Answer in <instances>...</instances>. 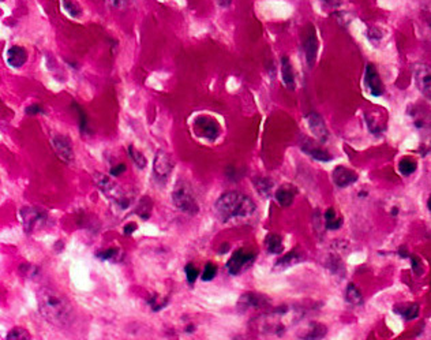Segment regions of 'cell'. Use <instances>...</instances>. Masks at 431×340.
Here are the masks:
<instances>
[{"mask_svg":"<svg viewBox=\"0 0 431 340\" xmlns=\"http://www.w3.org/2000/svg\"><path fill=\"white\" fill-rule=\"evenodd\" d=\"M37 305L39 312L55 327H67L73 321V306L71 302L59 291L51 287H42L37 291Z\"/></svg>","mask_w":431,"mask_h":340,"instance_id":"obj_1","label":"cell"},{"mask_svg":"<svg viewBox=\"0 0 431 340\" xmlns=\"http://www.w3.org/2000/svg\"><path fill=\"white\" fill-rule=\"evenodd\" d=\"M255 208L251 198L239 191H226L216 201V211L224 221L248 217L255 212Z\"/></svg>","mask_w":431,"mask_h":340,"instance_id":"obj_2","label":"cell"},{"mask_svg":"<svg viewBox=\"0 0 431 340\" xmlns=\"http://www.w3.org/2000/svg\"><path fill=\"white\" fill-rule=\"evenodd\" d=\"M94 179H96V183H97V187L100 189V191L104 194L115 207H118L119 209H123V211L128 209L130 204H131V200H130V197L126 194V191L116 182H113L108 176L99 175V173L96 175Z\"/></svg>","mask_w":431,"mask_h":340,"instance_id":"obj_3","label":"cell"},{"mask_svg":"<svg viewBox=\"0 0 431 340\" xmlns=\"http://www.w3.org/2000/svg\"><path fill=\"white\" fill-rule=\"evenodd\" d=\"M172 201L175 207L179 209L180 212L187 214H197L199 211V205L191 190L188 189L187 185L178 183L172 193Z\"/></svg>","mask_w":431,"mask_h":340,"instance_id":"obj_4","label":"cell"},{"mask_svg":"<svg viewBox=\"0 0 431 340\" xmlns=\"http://www.w3.org/2000/svg\"><path fill=\"white\" fill-rule=\"evenodd\" d=\"M192 130L199 138H204V140L210 141V142L217 140L221 134V127H220L219 122L212 116H206V115H201L194 119Z\"/></svg>","mask_w":431,"mask_h":340,"instance_id":"obj_5","label":"cell"},{"mask_svg":"<svg viewBox=\"0 0 431 340\" xmlns=\"http://www.w3.org/2000/svg\"><path fill=\"white\" fill-rule=\"evenodd\" d=\"M20 217L22 226L26 233H32L34 230L42 227L47 223V213L36 207H23L20 211Z\"/></svg>","mask_w":431,"mask_h":340,"instance_id":"obj_6","label":"cell"},{"mask_svg":"<svg viewBox=\"0 0 431 340\" xmlns=\"http://www.w3.org/2000/svg\"><path fill=\"white\" fill-rule=\"evenodd\" d=\"M254 260H255V254L246 252L245 249H238L236 252H233L231 258L226 262L228 272L231 275H239L243 269L251 265Z\"/></svg>","mask_w":431,"mask_h":340,"instance_id":"obj_7","label":"cell"},{"mask_svg":"<svg viewBox=\"0 0 431 340\" xmlns=\"http://www.w3.org/2000/svg\"><path fill=\"white\" fill-rule=\"evenodd\" d=\"M173 170V161L171 159V156L163 150H160L159 153L156 154L154 157V163H153V172H154V176L156 179L164 183L169 175L172 172Z\"/></svg>","mask_w":431,"mask_h":340,"instance_id":"obj_8","label":"cell"},{"mask_svg":"<svg viewBox=\"0 0 431 340\" xmlns=\"http://www.w3.org/2000/svg\"><path fill=\"white\" fill-rule=\"evenodd\" d=\"M413 78L418 85L419 90L422 92L423 96L431 100V68L426 64L418 63L412 68Z\"/></svg>","mask_w":431,"mask_h":340,"instance_id":"obj_9","label":"cell"},{"mask_svg":"<svg viewBox=\"0 0 431 340\" xmlns=\"http://www.w3.org/2000/svg\"><path fill=\"white\" fill-rule=\"evenodd\" d=\"M52 148L60 160H63L67 164L73 163L74 149L71 145V140H68L64 135H55L52 138Z\"/></svg>","mask_w":431,"mask_h":340,"instance_id":"obj_10","label":"cell"},{"mask_svg":"<svg viewBox=\"0 0 431 340\" xmlns=\"http://www.w3.org/2000/svg\"><path fill=\"white\" fill-rule=\"evenodd\" d=\"M306 120H307V126L310 128V131L314 134V137L321 142H326L329 138V131H328L325 122L318 113L310 112L308 115H306Z\"/></svg>","mask_w":431,"mask_h":340,"instance_id":"obj_11","label":"cell"},{"mask_svg":"<svg viewBox=\"0 0 431 340\" xmlns=\"http://www.w3.org/2000/svg\"><path fill=\"white\" fill-rule=\"evenodd\" d=\"M365 81L366 85H367V89L369 92L374 96V97H379L382 96L385 92L384 84L379 78V74L377 71V68L372 66V64H367L366 67V74H365Z\"/></svg>","mask_w":431,"mask_h":340,"instance_id":"obj_12","label":"cell"},{"mask_svg":"<svg viewBox=\"0 0 431 340\" xmlns=\"http://www.w3.org/2000/svg\"><path fill=\"white\" fill-rule=\"evenodd\" d=\"M303 49H305L307 64L311 67L315 59H317V52H318V39H317V34H315V29L312 26H308V32H307L305 37Z\"/></svg>","mask_w":431,"mask_h":340,"instance_id":"obj_13","label":"cell"},{"mask_svg":"<svg viewBox=\"0 0 431 340\" xmlns=\"http://www.w3.org/2000/svg\"><path fill=\"white\" fill-rule=\"evenodd\" d=\"M266 305H267V299L265 297L254 293L243 294L238 302V307L242 312H247L248 309H259V307H264Z\"/></svg>","mask_w":431,"mask_h":340,"instance_id":"obj_14","label":"cell"},{"mask_svg":"<svg viewBox=\"0 0 431 340\" xmlns=\"http://www.w3.org/2000/svg\"><path fill=\"white\" fill-rule=\"evenodd\" d=\"M6 60L8 66H11L13 68H21L27 60L26 49L20 47V45L10 47L6 52Z\"/></svg>","mask_w":431,"mask_h":340,"instance_id":"obj_15","label":"cell"},{"mask_svg":"<svg viewBox=\"0 0 431 340\" xmlns=\"http://www.w3.org/2000/svg\"><path fill=\"white\" fill-rule=\"evenodd\" d=\"M358 180V175L352 170L345 167H337L333 171V182L338 187H348Z\"/></svg>","mask_w":431,"mask_h":340,"instance_id":"obj_16","label":"cell"},{"mask_svg":"<svg viewBox=\"0 0 431 340\" xmlns=\"http://www.w3.org/2000/svg\"><path fill=\"white\" fill-rule=\"evenodd\" d=\"M281 75H283V82L288 89L293 90L295 89V74L292 70L291 62L287 56L281 58Z\"/></svg>","mask_w":431,"mask_h":340,"instance_id":"obj_17","label":"cell"},{"mask_svg":"<svg viewBox=\"0 0 431 340\" xmlns=\"http://www.w3.org/2000/svg\"><path fill=\"white\" fill-rule=\"evenodd\" d=\"M276 200L279 202L281 207H289L292 202H293V198H295V191L289 185H286V186L280 187L277 189V191L274 194Z\"/></svg>","mask_w":431,"mask_h":340,"instance_id":"obj_18","label":"cell"},{"mask_svg":"<svg viewBox=\"0 0 431 340\" xmlns=\"http://www.w3.org/2000/svg\"><path fill=\"white\" fill-rule=\"evenodd\" d=\"M303 149V152L307 153L308 156H311L314 160H318V161H330L332 160V156L325 152L324 149H321V148H317L311 145L310 142H307L306 145L302 147Z\"/></svg>","mask_w":431,"mask_h":340,"instance_id":"obj_19","label":"cell"},{"mask_svg":"<svg viewBox=\"0 0 431 340\" xmlns=\"http://www.w3.org/2000/svg\"><path fill=\"white\" fill-rule=\"evenodd\" d=\"M265 246L270 254H280L284 250L283 239L277 234H269L265 239Z\"/></svg>","mask_w":431,"mask_h":340,"instance_id":"obj_20","label":"cell"},{"mask_svg":"<svg viewBox=\"0 0 431 340\" xmlns=\"http://www.w3.org/2000/svg\"><path fill=\"white\" fill-rule=\"evenodd\" d=\"M345 299H347L348 303L355 305V306H359V305L363 303V297H362L360 290H359L355 284H352V283L351 284H348V287H347V295H345Z\"/></svg>","mask_w":431,"mask_h":340,"instance_id":"obj_21","label":"cell"},{"mask_svg":"<svg viewBox=\"0 0 431 340\" xmlns=\"http://www.w3.org/2000/svg\"><path fill=\"white\" fill-rule=\"evenodd\" d=\"M341 224H343V220L338 217L337 213L334 212V209H333V208H329L325 213L326 228H328V230H330V231H334V230H338V228L341 227Z\"/></svg>","mask_w":431,"mask_h":340,"instance_id":"obj_22","label":"cell"},{"mask_svg":"<svg viewBox=\"0 0 431 340\" xmlns=\"http://www.w3.org/2000/svg\"><path fill=\"white\" fill-rule=\"evenodd\" d=\"M302 258H303V257H302V255H300V254H299L296 250H292L291 253L287 254V255H284L281 260L277 261L276 267H279V268L291 267V265H295V264L300 262V261H302Z\"/></svg>","mask_w":431,"mask_h":340,"instance_id":"obj_23","label":"cell"},{"mask_svg":"<svg viewBox=\"0 0 431 340\" xmlns=\"http://www.w3.org/2000/svg\"><path fill=\"white\" fill-rule=\"evenodd\" d=\"M73 108L74 111L77 112V115H78V125H80L81 133L89 134L90 131H89V127H87V116L86 113H85V111H83V108L81 107V106H78L75 101L73 103Z\"/></svg>","mask_w":431,"mask_h":340,"instance_id":"obj_24","label":"cell"},{"mask_svg":"<svg viewBox=\"0 0 431 340\" xmlns=\"http://www.w3.org/2000/svg\"><path fill=\"white\" fill-rule=\"evenodd\" d=\"M396 312H397L400 316H403L405 320H413V319L418 317L419 306L416 303H411V305H405V306H403V309L396 307Z\"/></svg>","mask_w":431,"mask_h":340,"instance_id":"obj_25","label":"cell"},{"mask_svg":"<svg viewBox=\"0 0 431 340\" xmlns=\"http://www.w3.org/2000/svg\"><path fill=\"white\" fill-rule=\"evenodd\" d=\"M254 185L257 187L259 194L265 195V197H269L270 195V191L273 189V182L267 178H258V179L254 180Z\"/></svg>","mask_w":431,"mask_h":340,"instance_id":"obj_26","label":"cell"},{"mask_svg":"<svg viewBox=\"0 0 431 340\" xmlns=\"http://www.w3.org/2000/svg\"><path fill=\"white\" fill-rule=\"evenodd\" d=\"M416 161L412 160L410 157H404L403 160L400 161V164H398V170H400V172L405 175V176H408V175H411L416 171Z\"/></svg>","mask_w":431,"mask_h":340,"instance_id":"obj_27","label":"cell"},{"mask_svg":"<svg viewBox=\"0 0 431 340\" xmlns=\"http://www.w3.org/2000/svg\"><path fill=\"white\" fill-rule=\"evenodd\" d=\"M6 339L7 340H25V339L29 340V339H32V336H30V334L27 332L26 329H23V328H21V327H17V328H14V329H11V331L7 334Z\"/></svg>","mask_w":431,"mask_h":340,"instance_id":"obj_28","label":"cell"},{"mask_svg":"<svg viewBox=\"0 0 431 340\" xmlns=\"http://www.w3.org/2000/svg\"><path fill=\"white\" fill-rule=\"evenodd\" d=\"M128 154H130V157L133 159V161L135 163L137 167L141 168V170L146 167V157L141 153L138 149H135L134 147H128Z\"/></svg>","mask_w":431,"mask_h":340,"instance_id":"obj_29","label":"cell"},{"mask_svg":"<svg viewBox=\"0 0 431 340\" xmlns=\"http://www.w3.org/2000/svg\"><path fill=\"white\" fill-rule=\"evenodd\" d=\"M63 7L67 14L73 18H80L82 15V8L77 3H74L73 0H63Z\"/></svg>","mask_w":431,"mask_h":340,"instance_id":"obj_30","label":"cell"},{"mask_svg":"<svg viewBox=\"0 0 431 340\" xmlns=\"http://www.w3.org/2000/svg\"><path fill=\"white\" fill-rule=\"evenodd\" d=\"M20 274L27 279H34L36 276H39V268L29 264V262H23L20 267Z\"/></svg>","mask_w":431,"mask_h":340,"instance_id":"obj_31","label":"cell"},{"mask_svg":"<svg viewBox=\"0 0 431 340\" xmlns=\"http://www.w3.org/2000/svg\"><path fill=\"white\" fill-rule=\"evenodd\" d=\"M216 274H217V267L212 262H207L204 268V272L201 274V279L204 281H210L214 279Z\"/></svg>","mask_w":431,"mask_h":340,"instance_id":"obj_32","label":"cell"},{"mask_svg":"<svg viewBox=\"0 0 431 340\" xmlns=\"http://www.w3.org/2000/svg\"><path fill=\"white\" fill-rule=\"evenodd\" d=\"M185 272H186L187 281H188L190 284H194V283H195V280L198 279V276H199L198 268L195 267L194 264H187L186 268H185Z\"/></svg>","mask_w":431,"mask_h":340,"instance_id":"obj_33","label":"cell"},{"mask_svg":"<svg viewBox=\"0 0 431 340\" xmlns=\"http://www.w3.org/2000/svg\"><path fill=\"white\" fill-rule=\"evenodd\" d=\"M326 334V328L318 325V328H310L308 334L305 335V339H319L324 338Z\"/></svg>","mask_w":431,"mask_h":340,"instance_id":"obj_34","label":"cell"},{"mask_svg":"<svg viewBox=\"0 0 431 340\" xmlns=\"http://www.w3.org/2000/svg\"><path fill=\"white\" fill-rule=\"evenodd\" d=\"M118 253H119V250H118V249H108V250H104V252H100V253H97V257H99L100 260L112 261L113 258L118 255Z\"/></svg>","mask_w":431,"mask_h":340,"instance_id":"obj_35","label":"cell"},{"mask_svg":"<svg viewBox=\"0 0 431 340\" xmlns=\"http://www.w3.org/2000/svg\"><path fill=\"white\" fill-rule=\"evenodd\" d=\"M44 112L45 111L39 104H33V106H29V107L25 108V113H27V115H40V113Z\"/></svg>","mask_w":431,"mask_h":340,"instance_id":"obj_36","label":"cell"},{"mask_svg":"<svg viewBox=\"0 0 431 340\" xmlns=\"http://www.w3.org/2000/svg\"><path fill=\"white\" fill-rule=\"evenodd\" d=\"M124 171H126V166H124V164H118L116 167L111 168L109 175H111V176H119V175H122Z\"/></svg>","mask_w":431,"mask_h":340,"instance_id":"obj_37","label":"cell"},{"mask_svg":"<svg viewBox=\"0 0 431 340\" xmlns=\"http://www.w3.org/2000/svg\"><path fill=\"white\" fill-rule=\"evenodd\" d=\"M137 224H135V223H128V224H127V226H124V228H123V233L126 234V235H130V234H133L134 231H135V230H137Z\"/></svg>","mask_w":431,"mask_h":340,"instance_id":"obj_38","label":"cell"},{"mask_svg":"<svg viewBox=\"0 0 431 340\" xmlns=\"http://www.w3.org/2000/svg\"><path fill=\"white\" fill-rule=\"evenodd\" d=\"M217 3H219L220 7H229L231 3H232V0H217Z\"/></svg>","mask_w":431,"mask_h":340,"instance_id":"obj_39","label":"cell"},{"mask_svg":"<svg viewBox=\"0 0 431 340\" xmlns=\"http://www.w3.org/2000/svg\"><path fill=\"white\" fill-rule=\"evenodd\" d=\"M427 208H429V211L431 212V195L430 198H429V201H427Z\"/></svg>","mask_w":431,"mask_h":340,"instance_id":"obj_40","label":"cell"},{"mask_svg":"<svg viewBox=\"0 0 431 340\" xmlns=\"http://www.w3.org/2000/svg\"><path fill=\"white\" fill-rule=\"evenodd\" d=\"M324 1H326V3H332V0H324Z\"/></svg>","mask_w":431,"mask_h":340,"instance_id":"obj_41","label":"cell"}]
</instances>
